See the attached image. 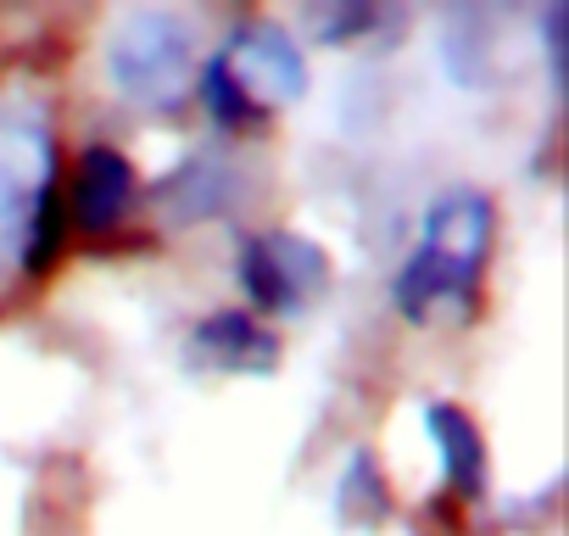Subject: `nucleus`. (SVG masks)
<instances>
[{
	"label": "nucleus",
	"instance_id": "nucleus-7",
	"mask_svg": "<svg viewBox=\"0 0 569 536\" xmlns=\"http://www.w3.org/2000/svg\"><path fill=\"white\" fill-rule=\"evenodd\" d=\"M425 430L436 441V458H441V475L458 497H480L486 492V447H480V430L475 419L458 408V403H425Z\"/></svg>",
	"mask_w": 569,
	"mask_h": 536
},
{
	"label": "nucleus",
	"instance_id": "nucleus-5",
	"mask_svg": "<svg viewBox=\"0 0 569 536\" xmlns=\"http://www.w3.org/2000/svg\"><path fill=\"white\" fill-rule=\"evenodd\" d=\"M240 291L268 319H302L330 291V257L319 240L291 229H257L240 240Z\"/></svg>",
	"mask_w": 569,
	"mask_h": 536
},
{
	"label": "nucleus",
	"instance_id": "nucleus-8",
	"mask_svg": "<svg viewBox=\"0 0 569 536\" xmlns=\"http://www.w3.org/2000/svg\"><path fill=\"white\" fill-rule=\"evenodd\" d=\"M129 196H134V168H129V157L112 151V146H90L84 162H79V185H73V212H79V224L96 229V235L112 229V224L123 218Z\"/></svg>",
	"mask_w": 569,
	"mask_h": 536
},
{
	"label": "nucleus",
	"instance_id": "nucleus-6",
	"mask_svg": "<svg viewBox=\"0 0 569 536\" xmlns=\"http://www.w3.org/2000/svg\"><path fill=\"white\" fill-rule=\"evenodd\" d=\"M184 358L196 369H212V375H268L279 364V336L257 314L223 308V314H207L190 325Z\"/></svg>",
	"mask_w": 569,
	"mask_h": 536
},
{
	"label": "nucleus",
	"instance_id": "nucleus-3",
	"mask_svg": "<svg viewBox=\"0 0 569 536\" xmlns=\"http://www.w3.org/2000/svg\"><path fill=\"white\" fill-rule=\"evenodd\" d=\"M308 90V57L279 23H246L223 40V51L201 68V107L212 123L240 129L268 118L273 107Z\"/></svg>",
	"mask_w": 569,
	"mask_h": 536
},
{
	"label": "nucleus",
	"instance_id": "nucleus-1",
	"mask_svg": "<svg viewBox=\"0 0 569 536\" xmlns=\"http://www.w3.org/2000/svg\"><path fill=\"white\" fill-rule=\"evenodd\" d=\"M491 251V201L480 190H447L430 201L419 246L391 280V302L408 325H430L436 314H452L458 325L475 319V291Z\"/></svg>",
	"mask_w": 569,
	"mask_h": 536
},
{
	"label": "nucleus",
	"instance_id": "nucleus-4",
	"mask_svg": "<svg viewBox=\"0 0 569 536\" xmlns=\"http://www.w3.org/2000/svg\"><path fill=\"white\" fill-rule=\"evenodd\" d=\"M101 62H107V85L118 90V101L157 112V107H173L190 90L196 34L179 12L134 7V12H123L112 23V34L101 46Z\"/></svg>",
	"mask_w": 569,
	"mask_h": 536
},
{
	"label": "nucleus",
	"instance_id": "nucleus-9",
	"mask_svg": "<svg viewBox=\"0 0 569 536\" xmlns=\"http://www.w3.org/2000/svg\"><path fill=\"white\" fill-rule=\"evenodd\" d=\"M234 190H240V179L223 157H190L179 173L162 179L157 196L173 218H218V212H229Z\"/></svg>",
	"mask_w": 569,
	"mask_h": 536
},
{
	"label": "nucleus",
	"instance_id": "nucleus-2",
	"mask_svg": "<svg viewBox=\"0 0 569 536\" xmlns=\"http://www.w3.org/2000/svg\"><path fill=\"white\" fill-rule=\"evenodd\" d=\"M57 140L29 96L0 90V275L34 268L57 246Z\"/></svg>",
	"mask_w": 569,
	"mask_h": 536
}]
</instances>
